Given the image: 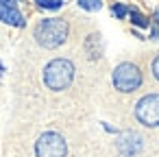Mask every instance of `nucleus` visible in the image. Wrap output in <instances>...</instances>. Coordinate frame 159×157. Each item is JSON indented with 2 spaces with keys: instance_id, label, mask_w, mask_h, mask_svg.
<instances>
[{
  "instance_id": "obj_1",
  "label": "nucleus",
  "mask_w": 159,
  "mask_h": 157,
  "mask_svg": "<svg viewBox=\"0 0 159 157\" xmlns=\"http://www.w3.org/2000/svg\"><path fill=\"white\" fill-rule=\"evenodd\" d=\"M68 31H70V26H68L66 20H61V18H46V20H42L35 26V39L44 48H57V46H61L66 42Z\"/></svg>"
},
{
  "instance_id": "obj_2",
  "label": "nucleus",
  "mask_w": 159,
  "mask_h": 157,
  "mask_svg": "<svg viewBox=\"0 0 159 157\" xmlns=\"http://www.w3.org/2000/svg\"><path fill=\"white\" fill-rule=\"evenodd\" d=\"M74 81V63L68 59H52L46 68H44V83L46 87L61 92L68 90Z\"/></svg>"
},
{
  "instance_id": "obj_3",
  "label": "nucleus",
  "mask_w": 159,
  "mask_h": 157,
  "mask_svg": "<svg viewBox=\"0 0 159 157\" xmlns=\"http://www.w3.org/2000/svg\"><path fill=\"white\" fill-rule=\"evenodd\" d=\"M142 85V72L135 63L131 61H124L120 63L116 70H113V87L118 92H124V94H131L135 92L137 87Z\"/></svg>"
},
{
  "instance_id": "obj_4",
  "label": "nucleus",
  "mask_w": 159,
  "mask_h": 157,
  "mask_svg": "<svg viewBox=\"0 0 159 157\" xmlns=\"http://www.w3.org/2000/svg\"><path fill=\"white\" fill-rule=\"evenodd\" d=\"M66 153H68V144L55 131L42 133L35 142V155L37 157H66Z\"/></svg>"
},
{
  "instance_id": "obj_5",
  "label": "nucleus",
  "mask_w": 159,
  "mask_h": 157,
  "mask_svg": "<svg viewBox=\"0 0 159 157\" xmlns=\"http://www.w3.org/2000/svg\"><path fill=\"white\" fill-rule=\"evenodd\" d=\"M135 118L144 127H159V94L142 96L135 105Z\"/></svg>"
},
{
  "instance_id": "obj_6",
  "label": "nucleus",
  "mask_w": 159,
  "mask_h": 157,
  "mask_svg": "<svg viewBox=\"0 0 159 157\" xmlns=\"http://www.w3.org/2000/svg\"><path fill=\"white\" fill-rule=\"evenodd\" d=\"M116 146H118V150H120L122 155L131 157V155H137V153L144 148V140H142V135L135 133V131H124V133L118 135Z\"/></svg>"
},
{
  "instance_id": "obj_7",
  "label": "nucleus",
  "mask_w": 159,
  "mask_h": 157,
  "mask_svg": "<svg viewBox=\"0 0 159 157\" xmlns=\"http://www.w3.org/2000/svg\"><path fill=\"white\" fill-rule=\"evenodd\" d=\"M0 20L11 24V26H24V18L16 7H7V5H0Z\"/></svg>"
},
{
  "instance_id": "obj_8",
  "label": "nucleus",
  "mask_w": 159,
  "mask_h": 157,
  "mask_svg": "<svg viewBox=\"0 0 159 157\" xmlns=\"http://www.w3.org/2000/svg\"><path fill=\"white\" fill-rule=\"evenodd\" d=\"M39 9H59L63 5V0H35Z\"/></svg>"
},
{
  "instance_id": "obj_9",
  "label": "nucleus",
  "mask_w": 159,
  "mask_h": 157,
  "mask_svg": "<svg viewBox=\"0 0 159 157\" xmlns=\"http://www.w3.org/2000/svg\"><path fill=\"white\" fill-rule=\"evenodd\" d=\"M79 5H81V9H85V11H98L100 9V0H79Z\"/></svg>"
},
{
  "instance_id": "obj_10",
  "label": "nucleus",
  "mask_w": 159,
  "mask_h": 157,
  "mask_svg": "<svg viewBox=\"0 0 159 157\" xmlns=\"http://www.w3.org/2000/svg\"><path fill=\"white\" fill-rule=\"evenodd\" d=\"M129 13H131V20H133V24H137V26H148V20H146L142 13H137L135 9H131Z\"/></svg>"
},
{
  "instance_id": "obj_11",
  "label": "nucleus",
  "mask_w": 159,
  "mask_h": 157,
  "mask_svg": "<svg viewBox=\"0 0 159 157\" xmlns=\"http://www.w3.org/2000/svg\"><path fill=\"white\" fill-rule=\"evenodd\" d=\"M113 13H116L118 18H124V16L129 13V9H126V7H122V5H116V7H113Z\"/></svg>"
},
{
  "instance_id": "obj_12",
  "label": "nucleus",
  "mask_w": 159,
  "mask_h": 157,
  "mask_svg": "<svg viewBox=\"0 0 159 157\" xmlns=\"http://www.w3.org/2000/svg\"><path fill=\"white\" fill-rule=\"evenodd\" d=\"M152 74H155V79L159 81V55H157L155 61H152Z\"/></svg>"
},
{
  "instance_id": "obj_13",
  "label": "nucleus",
  "mask_w": 159,
  "mask_h": 157,
  "mask_svg": "<svg viewBox=\"0 0 159 157\" xmlns=\"http://www.w3.org/2000/svg\"><path fill=\"white\" fill-rule=\"evenodd\" d=\"M18 0H0V5H7V7H16Z\"/></svg>"
},
{
  "instance_id": "obj_14",
  "label": "nucleus",
  "mask_w": 159,
  "mask_h": 157,
  "mask_svg": "<svg viewBox=\"0 0 159 157\" xmlns=\"http://www.w3.org/2000/svg\"><path fill=\"white\" fill-rule=\"evenodd\" d=\"M0 76H2V63H0Z\"/></svg>"
}]
</instances>
